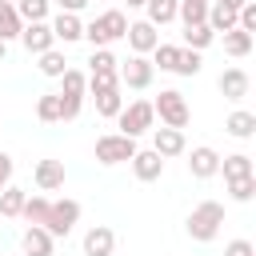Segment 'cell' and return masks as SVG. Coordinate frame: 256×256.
Masks as SVG:
<instances>
[{"mask_svg": "<svg viewBox=\"0 0 256 256\" xmlns=\"http://www.w3.org/2000/svg\"><path fill=\"white\" fill-rule=\"evenodd\" d=\"M220 224H224V204L220 200H200L192 212H188V236L196 240V244H208V240H216L220 236Z\"/></svg>", "mask_w": 256, "mask_h": 256, "instance_id": "1", "label": "cell"}, {"mask_svg": "<svg viewBox=\"0 0 256 256\" xmlns=\"http://www.w3.org/2000/svg\"><path fill=\"white\" fill-rule=\"evenodd\" d=\"M152 112H156L160 124H168V128H188V120H192V108H188L184 92H176V88H164V92L152 100Z\"/></svg>", "mask_w": 256, "mask_h": 256, "instance_id": "2", "label": "cell"}, {"mask_svg": "<svg viewBox=\"0 0 256 256\" xmlns=\"http://www.w3.org/2000/svg\"><path fill=\"white\" fill-rule=\"evenodd\" d=\"M116 124H120V132L124 136H144V132H152V124H156V112H152V100H132V104H124L120 112H116Z\"/></svg>", "mask_w": 256, "mask_h": 256, "instance_id": "3", "label": "cell"}, {"mask_svg": "<svg viewBox=\"0 0 256 256\" xmlns=\"http://www.w3.org/2000/svg\"><path fill=\"white\" fill-rule=\"evenodd\" d=\"M136 156V140L132 136H124V132H108V136H100L96 140V160L100 164H124V160H132Z\"/></svg>", "mask_w": 256, "mask_h": 256, "instance_id": "4", "label": "cell"}, {"mask_svg": "<svg viewBox=\"0 0 256 256\" xmlns=\"http://www.w3.org/2000/svg\"><path fill=\"white\" fill-rule=\"evenodd\" d=\"M76 220H80V204L64 196V200H52V204H48V220H44V228H48L52 240H60V236H68V232L76 228Z\"/></svg>", "mask_w": 256, "mask_h": 256, "instance_id": "5", "label": "cell"}, {"mask_svg": "<svg viewBox=\"0 0 256 256\" xmlns=\"http://www.w3.org/2000/svg\"><path fill=\"white\" fill-rule=\"evenodd\" d=\"M116 72H120V84H124V88H132V92H144V88L152 84V76H156L152 60H148V56H136V52H132Z\"/></svg>", "mask_w": 256, "mask_h": 256, "instance_id": "6", "label": "cell"}, {"mask_svg": "<svg viewBox=\"0 0 256 256\" xmlns=\"http://www.w3.org/2000/svg\"><path fill=\"white\" fill-rule=\"evenodd\" d=\"M16 40H20V44H24L32 56H40V52L56 48V36H52V24H48V20H32V24H24Z\"/></svg>", "mask_w": 256, "mask_h": 256, "instance_id": "7", "label": "cell"}, {"mask_svg": "<svg viewBox=\"0 0 256 256\" xmlns=\"http://www.w3.org/2000/svg\"><path fill=\"white\" fill-rule=\"evenodd\" d=\"M184 148H188V140H184V128H168V124L152 128V152H160L164 160H172V156H184Z\"/></svg>", "mask_w": 256, "mask_h": 256, "instance_id": "8", "label": "cell"}, {"mask_svg": "<svg viewBox=\"0 0 256 256\" xmlns=\"http://www.w3.org/2000/svg\"><path fill=\"white\" fill-rule=\"evenodd\" d=\"M216 172H220V152H216V148L200 144V148L188 152V176H192V180H212Z\"/></svg>", "mask_w": 256, "mask_h": 256, "instance_id": "9", "label": "cell"}, {"mask_svg": "<svg viewBox=\"0 0 256 256\" xmlns=\"http://www.w3.org/2000/svg\"><path fill=\"white\" fill-rule=\"evenodd\" d=\"M124 40H128V48H132L136 56H148V52L160 44V32H156V24H148V20H136V24H128Z\"/></svg>", "mask_w": 256, "mask_h": 256, "instance_id": "10", "label": "cell"}, {"mask_svg": "<svg viewBox=\"0 0 256 256\" xmlns=\"http://www.w3.org/2000/svg\"><path fill=\"white\" fill-rule=\"evenodd\" d=\"M132 164V172H136V180H144V184H152V180H160L164 176V156L160 152H152V148H136V156L128 160Z\"/></svg>", "mask_w": 256, "mask_h": 256, "instance_id": "11", "label": "cell"}, {"mask_svg": "<svg viewBox=\"0 0 256 256\" xmlns=\"http://www.w3.org/2000/svg\"><path fill=\"white\" fill-rule=\"evenodd\" d=\"M52 248H56V240L48 236L44 224H28L24 228V236H20V252L24 256H52Z\"/></svg>", "mask_w": 256, "mask_h": 256, "instance_id": "12", "label": "cell"}, {"mask_svg": "<svg viewBox=\"0 0 256 256\" xmlns=\"http://www.w3.org/2000/svg\"><path fill=\"white\" fill-rule=\"evenodd\" d=\"M32 180H36L40 192H56V188H64V160H36Z\"/></svg>", "mask_w": 256, "mask_h": 256, "instance_id": "13", "label": "cell"}, {"mask_svg": "<svg viewBox=\"0 0 256 256\" xmlns=\"http://www.w3.org/2000/svg\"><path fill=\"white\" fill-rule=\"evenodd\" d=\"M216 88L224 92V100H244V96H248V88H252V80H248V72H244V68H224V72H220V80H216Z\"/></svg>", "mask_w": 256, "mask_h": 256, "instance_id": "14", "label": "cell"}, {"mask_svg": "<svg viewBox=\"0 0 256 256\" xmlns=\"http://www.w3.org/2000/svg\"><path fill=\"white\" fill-rule=\"evenodd\" d=\"M112 248H116V232L108 224H96L84 232V256H112Z\"/></svg>", "mask_w": 256, "mask_h": 256, "instance_id": "15", "label": "cell"}, {"mask_svg": "<svg viewBox=\"0 0 256 256\" xmlns=\"http://www.w3.org/2000/svg\"><path fill=\"white\" fill-rule=\"evenodd\" d=\"M52 36H56V44L84 40V24H80V16H76V12H60V16L52 20Z\"/></svg>", "mask_w": 256, "mask_h": 256, "instance_id": "16", "label": "cell"}, {"mask_svg": "<svg viewBox=\"0 0 256 256\" xmlns=\"http://www.w3.org/2000/svg\"><path fill=\"white\" fill-rule=\"evenodd\" d=\"M204 24H208L216 36H224V32H232V28H236V12H232V8H224V4L216 0V4H208V16H204Z\"/></svg>", "mask_w": 256, "mask_h": 256, "instance_id": "17", "label": "cell"}, {"mask_svg": "<svg viewBox=\"0 0 256 256\" xmlns=\"http://www.w3.org/2000/svg\"><path fill=\"white\" fill-rule=\"evenodd\" d=\"M224 128H228V136H236V140H248V136H256V112H244V108H236V112L224 120Z\"/></svg>", "mask_w": 256, "mask_h": 256, "instance_id": "18", "label": "cell"}, {"mask_svg": "<svg viewBox=\"0 0 256 256\" xmlns=\"http://www.w3.org/2000/svg\"><path fill=\"white\" fill-rule=\"evenodd\" d=\"M100 20V28H104V36H108V44H116V40H124V32H128V16L120 12V8H108L104 16H96Z\"/></svg>", "mask_w": 256, "mask_h": 256, "instance_id": "19", "label": "cell"}, {"mask_svg": "<svg viewBox=\"0 0 256 256\" xmlns=\"http://www.w3.org/2000/svg\"><path fill=\"white\" fill-rule=\"evenodd\" d=\"M20 28H24V20L16 16V4H12V0H0V40H4V44L16 40Z\"/></svg>", "mask_w": 256, "mask_h": 256, "instance_id": "20", "label": "cell"}, {"mask_svg": "<svg viewBox=\"0 0 256 256\" xmlns=\"http://www.w3.org/2000/svg\"><path fill=\"white\" fill-rule=\"evenodd\" d=\"M176 4L180 0H144V12H148V24H172L176 20Z\"/></svg>", "mask_w": 256, "mask_h": 256, "instance_id": "21", "label": "cell"}, {"mask_svg": "<svg viewBox=\"0 0 256 256\" xmlns=\"http://www.w3.org/2000/svg\"><path fill=\"white\" fill-rule=\"evenodd\" d=\"M24 196H28L24 188H16V184H4V188H0V216H8V220H12V216H20V208H24Z\"/></svg>", "mask_w": 256, "mask_h": 256, "instance_id": "22", "label": "cell"}, {"mask_svg": "<svg viewBox=\"0 0 256 256\" xmlns=\"http://www.w3.org/2000/svg\"><path fill=\"white\" fill-rule=\"evenodd\" d=\"M36 60H40L36 68H40L44 76H52V80H60V76H64V68H68V60H64V52H60V48H48V52H40Z\"/></svg>", "mask_w": 256, "mask_h": 256, "instance_id": "23", "label": "cell"}, {"mask_svg": "<svg viewBox=\"0 0 256 256\" xmlns=\"http://www.w3.org/2000/svg\"><path fill=\"white\" fill-rule=\"evenodd\" d=\"M92 100H96V112H100V116H108V120H116V112L124 108V96H120V88H108V92H92Z\"/></svg>", "mask_w": 256, "mask_h": 256, "instance_id": "24", "label": "cell"}, {"mask_svg": "<svg viewBox=\"0 0 256 256\" xmlns=\"http://www.w3.org/2000/svg\"><path fill=\"white\" fill-rule=\"evenodd\" d=\"M220 172H224V180L252 176V156H244V152H236V156H224V160H220Z\"/></svg>", "mask_w": 256, "mask_h": 256, "instance_id": "25", "label": "cell"}, {"mask_svg": "<svg viewBox=\"0 0 256 256\" xmlns=\"http://www.w3.org/2000/svg\"><path fill=\"white\" fill-rule=\"evenodd\" d=\"M12 4H16V16H20L24 24L48 20V8H52V0H12Z\"/></svg>", "mask_w": 256, "mask_h": 256, "instance_id": "26", "label": "cell"}, {"mask_svg": "<svg viewBox=\"0 0 256 256\" xmlns=\"http://www.w3.org/2000/svg\"><path fill=\"white\" fill-rule=\"evenodd\" d=\"M176 16L184 20V28H188V24H204L208 0H180V4H176Z\"/></svg>", "mask_w": 256, "mask_h": 256, "instance_id": "27", "label": "cell"}, {"mask_svg": "<svg viewBox=\"0 0 256 256\" xmlns=\"http://www.w3.org/2000/svg\"><path fill=\"white\" fill-rule=\"evenodd\" d=\"M212 40H216V32H212L208 24H188V28H184V48H196V52H204Z\"/></svg>", "mask_w": 256, "mask_h": 256, "instance_id": "28", "label": "cell"}, {"mask_svg": "<svg viewBox=\"0 0 256 256\" xmlns=\"http://www.w3.org/2000/svg\"><path fill=\"white\" fill-rule=\"evenodd\" d=\"M224 52L228 56H248L252 52V32H240V28H232V32H224Z\"/></svg>", "mask_w": 256, "mask_h": 256, "instance_id": "29", "label": "cell"}, {"mask_svg": "<svg viewBox=\"0 0 256 256\" xmlns=\"http://www.w3.org/2000/svg\"><path fill=\"white\" fill-rule=\"evenodd\" d=\"M88 92V76L80 72V68H64V76H60V96H84Z\"/></svg>", "mask_w": 256, "mask_h": 256, "instance_id": "30", "label": "cell"}, {"mask_svg": "<svg viewBox=\"0 0 256 256\" xmlns=\"http://www.w3.org/2000/svg\"><path fill=\"white\" fill-rule=\"evenodd\" d=\"M48 196H24V208H20V216L28 220V224H44L48 220Z\"/></svg>", "mask_w": 256, "mask_h": 256, "instance_id": "31", "label": "cell"}, {"mask_svg": "<svg viewBox=\"0 0 256 256\" xmlns=\"http://www.w3.org/2000/svg\"><path fill=\"white\" fill-rule=\"evenodd\" d=\"M148 56H152V68L172 72V68H176V56H180V44H156Z\"/></svg>", "mask_w": 256, "mask_h": 256, "instance_id": "32", "label": "cell"}, {"mask_svg": "<svg viewBox=\"0 0 256 256\" xmlns=\"http://www.w3.org/2000/svg\"><path fill=\"white\" fill-rule=\"evenodd\" d=\"M36 116H40L44 124H56V120H60V92H44V96L36 100Z\"/></svg>", "mask_w": 256, "mask_h": 256, "instance_id": "33", "label": "cell"}, {"mask_svg": "<svg viewBox=\"0 0 256 256\" xmlns=\"http://www.w3.org/2000/svg\"><path fill=\"white\" fill-rule=\"evenodd\" d=\"M224 184H228V196L236 204H248L256 196V176H240V180H224Z\"/></svg>", "mask_w": 256, "mask_h": 256, "instance_id": "34", "label": "cell"}, {"mask_svg": "<svg viewBox=\"0 0 256 256\" xmlns=\"http://www.w3.org/2000/svg\"><path fill=\"white\" fill-rule=\"evenodd\" d=\"M200 64H204V60H200V52H196V48H180V56H176V68H172V72H176V76H196V72H200Z\"/></svg>", "mask_w": 256, "mask_h": 256, "instance_id": "35", "label": "cell"}, {"mask_svg": "<svg viewBox=\"0 0 256 256\" xmlns=\"http://www.w3.org/2000/svg\"><path fill=\"white\" fill-rule=\"evenodd\" d=\"M120 60L108 52V48H92V60H88V72H116Z\"/></svg>", "mask_w": 256, "mask_h": 256, "instance_id": "36", "label": "cell"}, {"mask_svg": "<svg viewBox=\"0 0 256 256\" xmlns=\"http://www.w3.org/2000/svg\"><path fill=\"white\" fill-rule=\"evenodd\" d=\"M120 88V72H88V92H108Z\"/></svg>", "mask_w": 256, "mask_h": 256, "instance_id": "37", "label": "cell"}, {"mask_svg": "<svg viewBox=\"0 0 256 256\" xmlns=\"http://www.w3.org/2000/svg\"><path fill=\"white\" fill-rule=\"evenodd\" d=\"M84 108V96H60V120H76Z\"/></svg>", "mask_w": 256, "mask_h": 256, "instance_id": "38", "label": "cell"}, {"mask_svg": "<svg viewBox=\"0 0 256 256\" xmlns=\"http://www.w3.org/2000/svg\"><path fill=\"white\" fill-rule=\"evenodd\" d=\"M224 256H256V248H252V240H228Z\"/></svg>", "mask_w": 256, "mask_h": 256, "instance_id": "39", "label": "cell"}, {"mask_svg": "<svg viewBox=\"0 0 256 256\" xmlns=\"http://www.w3.org/2000/svg\"><path fill=\"white\" fill-rule=\"evenodd\" d=\"M12 168H16V164H12V156H8V152H0V180H4V184L12 180Z\"/></svg>", "mask_w": 256, "mask_h": 256, "instance_id": "40", "label": "cell"}, {"mask_svg": "<svg viewBox=\"0 0 256 256\" xmlns=\"http://www.w3.org/2000/svg\"><path fill=\"white\" fill-rule=\"evenodd\" d=\"M60 4V12H80V8H88V0H56Z\"/></svg>", "mask_w": 256, "mask_h": 256, "instance_id": "41", "label": "cell"}, {"mask_svg": "<svg viewBox=\"0 0 256 256\" xmlns=\"http://www.w3.org/2000/svg\"><path fill=\"white\" fill-rule=\"evenodd\" d=\"M220 4H224V8H232V12H236V8H240V4H248V0H220Z\"/></svg>", "mask_w": 256, "mask_h": 256, "instance_id": "42", "label": "cell"}, {"mask_svg": "<svg viewBox=\"0 0 256 256\" xmlns=\"http://www.w3.org/2000/svg\"><path fill=\"white\" fill-rule=\"evenodd\" d=\"M124 4H128V8H144V0H124Z\"/></svg>", "mask_w": 256, "mask_h": 256, "instance_id": "43", "label": "cell"}, {"mask_svg": "<svg viewBox=\"0 0 256 256\" xmlns=\"http://www.w3.org/2000/svg\"><path fill=\"white\" fill-rule=\"evenodd\" d=\"M4 52H8V44H4V40H0V60H4Z\"/></svg>", "mask_w": 256, "mask_h": 256, "instance_id": "44", "label": "cell"}, {"mask_svg": "<svg viewBox=\"0 0 256 256\" xmlns=\"http://www.w3.org/2000/svg\"><path fill=\"white\" fill-rule=\"evenodd\" d=\"M0 188H4V180H0Z\"/></svg>", "mask_w": 256, "mask_h": 256, "instance_id": "45", "label": "cell"}, {"mask_svg": "<svg viewBox=\"0 0 256 256\" xmlns=\"http://www.w3.org/2000/svg\"><path fill=\"white\" fill-rule=\"evenodd\" d=\"M20 256H24V252H20Z\"/></svg>", "mask_w": 256, "mask_h": 256, "instance_id": "46", "label": "cell"}]
</instances>
